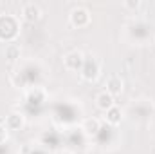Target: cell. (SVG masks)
<instances>
[{
	"label": "cell",
	"mask_w": 155,
	"mask_h": 154,
	"mask_svg": "<svg viewBox=\"0 0 155 154\" xmlns=\"http://www.w3.org/2000/svg\"><path fill=\"white\" fill-rule=\"evenodd\" d=\"M18 20L13 15H0V42H13L18 35Z\"/></svg>",
	"instance_id": "obj_1"
},
{
	"label": "cell",
	"mask_w": 155,
	"mask_h": 154,
	"mask_svg": "<svg viewBox=\"0 0 155 154\" xmlns=\"http://www.w3.org/2000/svg\"><path fill=\"white\" fill-rule=\"evenodd\" d=\"M81 78L85 82H96L99 73H101V64L96 56H85V62H83V67H81Z\"/></svg>",
	"instance_id": "obj_2"
},
{
	"label": "cell",
	"mask_w": 155,
	"mask_h": 154,
	"mask_svg": "<svg viewBox=\"0 0 155 154\" xmlns=\"http://www.w3.org/2000/svg\"><path fill=\"white\" fill-rule=\"evenodd\" d=\"M69 22H71L72 27H78V29L87 27V26L90 24V11H88L87 7L78 5V7H74V9L71 11V15H69Z\"/></svg>",
	"instance_id": "obj_3"
},
{
	"label": "cell",
	"mask_w": 155,
	"mask_h": 154,
	"mask_svg": "<svg viewBox=\"0 0 155 154\" xmlns=\"http://www.w3.org/2000/svg\"><path fill=\"white\" fill-rule=\"evenodd\" d=\"M83 62H85V54L81 51H71V53H67L63 56V67L67 71H72V73L81 71Z\"/></svg>",
	"instance_id": "obj_4"
},
{
	"label": "cell",
	"mask_w": 155,
	"mask_h": 154,
	"mask_svg": "<svg viewBox=\"0 0 155 154\" xmlns=\"http://www.w3.org/2000/svg\"><path fill=\"white\" fill-rule=\"evenodd\" d=\"M20 15H22V18H24L25 22L35 24V22H38L40 18H41V9H40L38 4H35V2H27V4L22 5Z\"/></svg>",
	"instance_id": "obj_5"
},
{
	"label": "cell",
	"mask_w": 155,
	"mask_h": 154,
	"mask_svg": "<svg viewBox=\"0 0 155 154\" xmlns=\"http://www.w3.org/2000/svg\"><path fill=\"white\" fill-rule=\"evenodd\" d=\"M4 125H5V129L9 132L20 131L25 125V116L22 114V113H9V114L5 116V120H4Z\"/></svg>",
	"instance_id": "obj_6"
},
{
	"label": "cell",
	"mask_w": 155,
	"mask_h": 154,
	"mask_svg": "<svg viewBox=\"0 0 155 154\" xmlns=\"http://www.w3.org/2000/svg\"><path fill=\"white\" fill-rule=\"evenodd\" d=\"M105 91L110 94V96H119L121 93H123V89H124V82H123V78L117 76V75H112V76H108L107 80V83H105Z\"/></svg>",
	"instance_id": "obj_7"
},
{
	"label": "cell",
	"mask_w": 155,
	"mask_h": 154,
	"mask_svg": "<svg viewBox=\"0 0 155 154\" xmlns=\"http://www.w3.org/2000/svg\"><path fill=\"white\" fill-rule=\"evenodd\" d=\"M45 98H47V93H45V89L43 87H31L27 93H25V100L29 102V103H33V105H40V103H43L45 102Z\"/></svg>",
	"instance_id": "obj_8"
},
{
	"label": "cell",
	"mask_w": 155,
	"mask_h": 154,
	"mask_svg": "<svg viewBox=\"0 0 155 154\" xmlns=\"http://www.w3.org/2000/svg\"><path fill=\"white\" fill-rule=\"evenodd\" d=\"M81 131H83L87 136H96V134L101 131V121H99L97 118H94V116L85 118V120L81 121Z\"/></svg>",
	"instance_id": "obj_9"
},
{
	"label": "cell",
	"mask_w": 155,
	"mask_h": 154,
	"mask_svg": "<svg viewBox=\"0 0 155 154\" xmlns=\"http://www.w3.org/2000/svg\"><path fill=\"white\" fill-rule=\"evenodd\" d=\"M116 98L114 96H110L107 91H101L97 96H96V107L99 109V111H103V113H107L110 107H114L116 105V102H114Z\"/></svg>",
	"instance_id": "obj_10"
},
{
	"label": "cell",
	"mask_w": 155,
	"mask_h": 154,
	"mask_svg": "<svg viewBox=\"0 0 155 154\" xmlns=\"http://www.w3.org/2000/svg\"><path fill=\"white\" fill-rule=\"evenodd\" d=\"M105 120H107V123H110V125H119L121 121H123V111L117 107V105H114V107H110L107 113H105Z\"/></svg>",
	"instance_id": "obj_11"
},
{
	"label": "cell",
	"mask_w": 155,
	"mask_h": 154,
	"mask_svg": "<svg viewBox=\"0 0 155 154\" xmlns=\"http://www.w3.org/2000/svg\"><path fill=\"white\" fill-rule=\"evenodd\" d=\"M5 58L11 60V62L18 60V58H20V47H18L16 44H9V45H5Z\"/></svg>",
	"instance_id": "obj_12"
},
{
	"label": "cell",
	"mask_w": 155,
	"mask_h": 154,
	"mask_svg": "<svg viewBox=\"0 0 155 154\" xmlns=\"http://www.w3.org/2000/svg\"><path fill=\"white\" fill-rule=\"evenodd\" d=\"M124 7L126 9H139L141 7V2L139 0H126L124 2Z\"/></svg>",
	"instance_id": "obj_13"
},
{
	"label": "cell",
	"mask_w": 155,
	"mask_h": 154,
	"mask_svg": "<svg viewBox=\"0 0 155 154\" xmlns=\"http://www.w3.org/2000/svg\"><path fill=\"white\" fill-rule=\"evenodd\" d=\"M7 134H9V131L5 129V125H4V123H0V145H2V143H5Z\"/></svg>",
	"instance_id": "obj_14"
},
{
	"label": "cell",
	"mask_w": 155,
	"mask_h": 154,
	"mask_svg": "<svg viewBox=\"0 0 155 154\" xmlns=\"http://www.w3.org/2000/svg\"><path fill=\"white\" fill-rule=\"evenodd\" d=\"M153 42H155V38H153Z\"/></svg>",
	"instance_id": "obj_15"
}]
</instances>
